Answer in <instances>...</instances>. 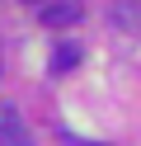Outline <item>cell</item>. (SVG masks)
<instances>
[{"instance_id": "obj_1", "label": "cell", "mask_w": 141, "mask_h": 146, "mask_svg": "<svg viewBox=\"0 0 141 146\" xmlns=\"http://www.w3.org/2000/svg\"><path fill=\"white\" fill-rule=\"evenodd\" d=\"M0 146H33L28 123L19 118V108H14V104H0Z\"/></svg>"}, {"instance_id": "obj_2", "label": "cell", "mask_w": 141, "mask_h": 146, "mask_svg": "<svg viewBox=\"0 0 141 146\" xmlns=\"http://www.w3.org/2000/svg\"><path fill=\"white\" fill-rule=\"evenodd\" d=\"M80 19V5H75V0H52V5H42V24H75Z\"/></svg>"}, {"instance_id": "obj_3", "label": "cell", "mask_w": 141, "mask_h": 146, "mask_svg": "<svg viewBox=\"0 0 141 146\" xmlns=\"http://www.w3.org/2000/svg\"><path fill=\"white\" fill-rule=\"evenodd\" d=\"M80 57H85L80 42H56V47H52V71H56V76H66V71L80 66Z\"/></svg>"}, {"instance_id": "obj_4", "label": "cell", "mask_w": 141, "mask_h": 146, "mask_svg": "<svg viewBox=\"0 0 141 146\" xmlns=\"http://www.w3.org/2000/svg\"><path fill=\"white\" fill-rule=\"evenodd\" d=\"M61 146H99V141H85V137H75V132H61Z\"/></svg>"}, {"instance_id": "obj_5", "label": "cell", "mask_w": 141, "mask_h": 146, "mask_svg": "<svg viewBox=\"0 0 141 146\" xmlns=\"http://www.w3.org/2000/svg\"><path fill=\"white\" fill-rule=\"evenodd\" d=\"M0 71H5V61H0Z\"/></svg>"}, {"instance_id": "obj_6", "label": "cell", "mask_w": 141, "mask_h": 146, "mask_svg": "<svg viewBox=\"0 0 141 146\" xmlns=\"http://www.w3.org/2000/svg\"><path fill=\"white\" fill-rule=\"evenodd\" d=\"M33 5H38V0H33Z\"/></svg>"}]
</instances>
